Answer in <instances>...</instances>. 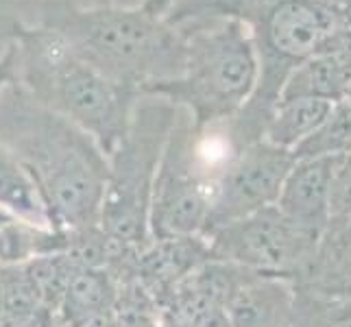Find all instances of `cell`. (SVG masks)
<instances>
[{"label":"cell","instance_id":"4","mask_svg":"<svg viewBox=\"0 0 351 327\" xmlns=\"http://www.w3.org/2000/svg\"><path fill=\"white\" fill-rule=\"evenodd\" d=\"M188 35L184 75L153 83L142 96H157L190 114L195 129L234 118L258 83L260 66L240 22Z\"/></svg>","mask_w":351,"mask_h":327},{"label":"cell","instance_id":"13","mask_svg":"<svg viewBox=\"0 0 351 327\" xmlns=\"http://www.w3.org/2000/svg\"><path fill=\"white\" fill-rule=\"evenodd\" d=\"M334 103L321 99H290L277 101L264 129V138L277 149L295 153L301 144L317 133L330 118Z\"/></svg>","mask_w":351,"mask_h":327},{"label":"cell","instance_id":"5","mask_svg":"<svg viewBox=\"0 0 351 327\" xmlns=\"http://www.w3.org/2000/svg\"><path fill=\"white\" fill-rule=\"evenodd\" d=\"M177 118V107L157 96H142L123 142L107 155L101 229L123 245L142 251L153 240L149 227L153 184Z\"/></svg>","mask_w":351,"mask_h":327},{"label":"cell","instance_id":"21","mask_svg":"<svg viewBox=\"0 0 351 327\" xmlns=\"http://www.w3.org/2000/svg\"><path fill=\"white\" fill-rule=\"evenodd\" d=\"M330 212L332 218H351V149L338 155L330 188Z\"/></svg>","mask_w":351,"mask_h":327},{"label":"cell","instance_id":"16","mask_svg":"<svg viewBox=\"0 0 351 327\" xmlns=\"http://www.w3.org/2000/svg\"><path fill=\"white\" fill-rule=\"evenodd\" d=\"M0 208L27 223L53 227L33 179L3 142H0Z\"/></svg>","mask_w":351,"mask_h":327},{"label":"cell","instance_id":"19","mask_svg":"<svg viewBox=\"0 0 351 327\" xmlns=\"http://www.w3.org/2000/svg\"><path fill=\"white\" fill-rule=\"evenodd\" d=\"M27 273L29 282L38 295L40 304L57 314L59 304H62L66 286L70 282V275L75 273L79 266L70 260L68 253H53V256L35 258L29 264L22 266Z\"/></svg>","mask_w":351,"mask_h":327},{"label":"cell","instance_id":"25","mask_svg":"<svg viewBox=\"0 0 351 327\" xmlns=\"http://www.w3.org/2000/svg\"><path fill=\"white\" fill-rule=\"evenodd\" d=\"M29 327H59V319H57V314L51 312V310H42L38 317H35L31 321Z\"/></svg>","mask_w":351,"mask_h":327},{"label":"cell","instance_id":"12","mask_svg":"<svg viewBox=\"0 0 351 327\" xmlns=\"http://www.w3.org/2000/svg\"><path fill=\"white\" fill-rule=\"evenodd\" d=\"M295 286H310L323 293L351 290V218H332L328 223L304 280Z\"/></svg>","mask_w":351,"mask_h":327},{"label":"cell","instance_id":"9","mask_svg":"<svg viewBox=\"0 0 351 327\" xmlns=\"http://www.w3.org/2000/svg\"><path fill=\"white\" fill-rule=\"evenodd\" d=\"M338 155L295 157L275 203L288 221L317 238L332 218L330 188Z\"/></svg>","mask_w":351,"mask_h":327},{"label":"cell","instance_id":"18","mask_svg":"<svg viewBox=\"0 0 351 327\" xmlns=\"http://www.w3.org/2000/svg\"><path fill=\"white\" fill-rule=\"evenodd\" d=\"M293 327H351V299L310 286H295Z\"/></svg>","mask_w":351,"mask_h":327},{"label":"cell","instance_id":"20","mask_svg":"<svg viewBox=\"0 0 351 327\" xmlns=\"http://www.w3.org/2000/svg\"><path fill=\"white\" fill-rule=\"evenodd\" d=\"M116 317L118 327H162L160 304L136 280L120 284Z\"/></svg>","mask_w":351,"mask_h":327},{"label":"cell","instance_id":"1","mask_svg":"<svg viewBox=\"0 0 351 327\" xmlns=\"http://www.w3.org/2000/svg\"><path fill=\"white\" fill-rule=\"evenodd\" d=\"M0 142L33 179L53 229L99 225L110 162L92 136L16 81L0 92Z\"/></svg>","mask_w":351,"mask_h":327},{"label":"cell","instance_id":"3","mask_svg":"<svg viewBox=\"0 0 351 327\" xmlns=\"http://www.w3.org/2000/svg\"><path fill=\"white\" fill-rule=\"evenodd\" d=\"M18 46V83L35 101L68 118L110 155L131 125L140 90L107 79L72 51L59 33L46 27L14 31Z\"/></svg>","mask_w":351,"mask_h":327},{"label":"cell","instance_id":"24","mask_svg":"<svg viewBox=\"0 0 351 327\" xmlns=\"http://www.w3.org/2000/svg\"><path fill=\"white\" fill-rule=\"evenodd\" d=\"M103 3H110V0H103ZM175 3H177V0H144L142 9L147 11V14H151V16L164 18Z\"/></svg>","mask_w":351,"mask_h":327},{"label":"cell","instance_id":"7","mask_svg":"<svg viewBox=\"0 0 351 327\" xmlns=\"http://www.w3.org/2000/svg\"><path fill=\"white\" fill-rule=\"evenodd\" d=\"M195 125L188 112L177 107L175 125L157 166L149 227L151 238L197 236L208 227L214 184L205 179L192 155Z\"/></svg>","mask_w":351,"mask_h":327},{"label":"cell","instance_id":"11","mask_svg":"<svg viewBox=\"0 0 351 327\" xmlns=\"http://www.w3.org/2000/svg\"><path fill=\"white\" fill-rule=\"evenodd\" d=\"M232 327H293L295 284L253 273L227 301Z\"/></svg>","mask_w":351,"mask_h":327},{"label":"cell","instance_id":"23","mask_svg":"<svg viewBox=\"0 0 351 327\" xmlns=\"http://www.w3.org/2000/svg\"><path fill=\"white\" fill-rule=\"evenodd\" d=\"M18 81V46L11 42L0 55V92Z\"/></svg>","mask_w":351,"mask_h":327},{"label":"cell","instance_id":"17","mask_svg":"<svg viewBox=\"0 0 351 327\" xmlns=\"http://www.w3.org/2000/svg\"><path fill=\"white\" fill-rule=\"evenodd\" d=\"M160 310L166 327H232L221 301L203 293L188 277L162 301Z\"/></svg>","mask_w":351,"mask_h":327},{"label":"cell","instance_id":"2","mask_svg":"<svg viewBox=\"0 0 351 327\" xmlns=\"http://www.w3.org/2000/svg\"><path fill=\"white\" fill-rule=\"evenodd\" d=\"M42 27L53 29L83 62L107 79L142 90L184 75L188 35L142 7L125 9L101 3L79 9L59 3L46 9Z\"/></svg>","mask_w":351,"mask_h":327},{"label":"cell","instance_id":"14","mask_svg":"<svg viewBox=\"0 0 351 327\" xmlns=\"http://www.w3.org/2000/svg\"><path fill=\"white\" fill-rule=\"evenodd\" d=\"M351 88V68L336 57L310 59L297 68L284 83L277 101L290 99H321L328 103H341Z\"/></svg>","mask_w":351,"mask_h":327},{"label":"cell","instance_id":"26","mask_svg":"<svg viewBox=\"0 0 351 327\" xmlns=\"http://www.w3.org/2000/svg\"><path fill=\"white\" fill-rule=\"evenodd\" d=\"M57 319H59V317H57ZM59 327H64V325H62V321H59Z\"/></svg>","mask_w":351,"mask_h":327},{"label":"cell","instance_id":"22","mask_svg":"<svg viewBox=\"0 0 351 327\" xmlns=\"http://www.w3.org/2000/svg\"><path fill=\"white\" fill-rule=\"evenodd\" d=\"M62 325L64 327H118V317H116V308H105V310L83 314L79 319L62 321Z\"/></svg>","mask_w":351,"mask_h":327},{"label":"cell","instance_id":"15","mask_svg":"<svg viewBox=\"0 0 351 327\" xmlns=\"http://www.w3.org/2000/svg\"><path fill=\"white\" fill-rule=\"evenodd\" d=\"M120 284L116 277L105 269H88L79 266L70 275L62 304H59V321H72L83 314L96 310L116 308Z\"/></svg>","mask_w":351,"mask_h":327},{"label":"cell","instance_id":"10","mask_svg":"<svg viewBox=\"0 0 351 327\" xmlns=\"http://www.w3.org/2000/svg\"><path fill=\"white\" fill-rule=\"evenodd\" d=\"M212 260L210 242L203 234L153 238L133 264V280L162 304L201 264Z\"/></svg>","mask_w":351,"mask_h":327},{"label":"cell","instance_id":"6","mask_svg":"<svg viewBox=\"0 0 351 327\" xmlns=\"http://www.w3.org/2000/svg\"><path fill=\"white\" fill-rule=\"evenodd\" d=\"M205 238L212 258L293 284L304 280L319 242L317 236L288 221L277 205L216 227Z\"/></svg>","mask_w":351,"mask_h":327},{"label":"cell","instance_id":"8","mask_svg":"<svg viewBox=\"0 0 351 327\" xmlns=\"http://www.w3.org/2000/svg\"><path fill=\"white\" fill-rule=\"evenodd\" d=\"M293 164V153L277 149L266 140H258L242 149L214 181L212 208L203 236L216 227L275 205Z\"/></svg>","mask_w":351,"mask_h":327}]
</instances>
